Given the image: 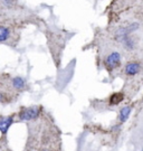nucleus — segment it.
Masks as SVG:
<instances>
[{
  "mask_svg": "<svg viewBox=\"0 0 143 151\" xmlns=\"http://www.w3.org/2000/svg\"><path fill=\"white\" fill-rule=\"evenodd\" d=\"M19 32L15 26L0 24V45H7L10 47H16L19 42Z\"/></svg>",
  "mask_w": 143,
  "mask_h": 151,
  "instance_id": "1",
  "label": "nucleus"
},
{
  "mask_svg": "<svg viewBox=\"0 0 143 151\" xmlns=\"http://www.w3.org/2000/svg\"><path fill=\"white\" fill-rule=\"evenodd\" d=\"M42 114V106L39 105H32V106H25L21 108L18 113L16 114L19 121H35L37 120Z\"/></svg>",
  "mask_w": 143,
  "mask_h": 151,
  "instance_id": "2",
  "label": "nucleus"
},
{
  "mask_svg": "<svg viewBox=\"0 0 143 151\" xmlns=\"http://www.w3.org/2000/svg\"><path fill=\"white\" fill-rule=\"evenodd\" d=\"M18 94L0 85V104H10L16 101Z\"/></svg>",
  "mask_w": 143,
  "mask_h": 151,
  "instance_id": "3",
  "label": "nucleus"
},
{
  "mask_svg": "<svg viewBox=\"0 0 143 151\" xmlns=\"http://www.w3.org/2000/svg\"><path fill=\"white\" fill-rule=\"evenodd\" d=\"M15 116L16 114H10V115H0V132L1 134L5 135L10 127L15 122Z\"/></svg>",
  "mask_w": 143,
  "mask_h": 151,
  "instance_id": "4",
  "label": "nucleus"
},
{
  "mask_svg": "<svg viewBox=\"0 0 143 151\" xmlns=\"http://www.w3.org/2000/svg\"><path fill=\"white\" fill-rule=\"evenodd\" d=\"M121 64V55L119 52H112L105 58V66L109 70H114Z\"/></svg>",
  "mask_w": 143,
  "mask_h": 151,
  "instance_id": "5",
  "label": "nucleus"
},
{
  "mask_svg": "<svg viewBox=\"0 0 143 151\" xmlns=\"http://www.w3.org/2000/svg\"><path fill=\"white\" fill-rule=\"evenodd\" d=\"M141 70V65L138 62H131V63H127L126 66H125V74L129 76H134L139 74Z\"/></svg>",
  "mask_w": 143,
  "mask_h": 151,
  "instance_id": "6",
  "label": "nucleus"
},
{
  "mask_svg": "<svg viewBox=\"0 0 143 151\" xmlns=\"http://www.w3.org/2000/svg\"><path fill=\"white\" fill-rule=\"evenodd\" d=\"M131 113H132V106H130V105H126V106L121 109L120 112H119V116H117L120 123L121 124L125 123L127 120H129V118H130Z\"/></svg>",
  "mask_w": 143,
  "mask_h": 151,
  "instance_id": "7",
  "label": "nucleus"
},
{
  "mask_svg": "<svg viewBox=\"0 0 143 151\" xmlns=\"http://www.w3.org/2000/svg\"><path fill=\"white\" fill-rule=\"evenodd\" d=\"M40 151H52V150H48V149H42Z\"/></svg>",
  "mask_w": 143,
  "mask_h": 151,
  "instance_id": "8",
  "label": "nucleus"
},
{
  "mask_svg": "<svg viewBox=\"0 0 143 151\" xmlns=\"http://www.w3.org/2000/svg\"><path fill=\"white\" fill-rule=\"evenodd\" d=\"M140 151H143V149H141V150H140Z\"/></svg>",
  "mask_w": 143,
  "mask_h": 151,
  "instance_id": "9",
  "label": "nucleus"
}]
</instances>
